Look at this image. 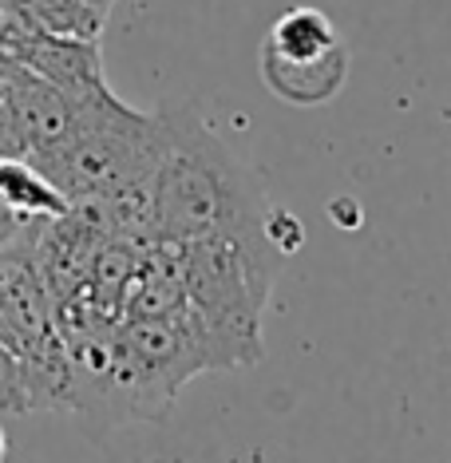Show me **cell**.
Instances as JSON below:
<instances>
[{"instance_id":"6da1fadb","label":"cell","mask_w":451,"mask_h":463,"mask_svg":"<svg viewBox=\"0 0 451 463\" xmlns=\"http://www.w3.org/2000/svg\"><path fill=\"white\" fill-rule=\"evenodd\" d=\"M266 186L238 151L186 108H166V151L155 171V234L206 238L266 230Z\"/></svg>"},{"instance_id":"7a4b0ae2","label":"cell","mask_w":451,"mask_h":463,"mask_svg":"<svg viewBox=\"0 0 451 463\" xmlns=\"http://www.w3.org/2000/svg\"><path fill=\"white\" fill-rule=\"evenodd\" d=\"M186 305L202 329L214 368H254L266 356L261 317L277 281L281 250L266 230L183 241Z\"/></svg>"},{"instance_id":"3957f363","label":"cell","mask_w":451,"mask_h":463,"mask_svg":"<svg viewBox=\"0 0 451 463\" xmlns=\"http://www.w3.org/2000/svg\"><path fill=\"white\" fill-rule=\"evenodd\" d=\"M163 151L166 111L131 108L108 83L83 96L71 131L48 155H40L36 166L64 191L68 203H80V198H108L123 186L155 178Z\"/></svg>"},{"instance_id":"277c9868","label":"cell","mask_w":451,"mask_h":463,"mask_svg":"<svg viewBox=\"0 0 451 463\" xmlns=\"http://www.w3.org/2000/svg\"><path fill=\"white\" fill-rule=\"evenodd\" d=\"M349 80V48L344 40L321 52H274L261 44V83L289 108H321L337 99Z\"/></svg>"},{"instance_id":"5b68a950","label":"cell","mask_w":451,"mask_h":463,"mask_svg":"<svg viewBox=\"0 0 451 463\" xmlns=\"http://www.w3.org/2000/svg\"><path fill=\"white\" fill-rule=\"evenodd\" d=\"M13 64L44 76L48 83L64 88L68 96H91V91L108 88L99 40L60 36V33H48V28H36L28 36V44L13 56Z\"/></svg>"},{"instance_id":"8992f818","label":"cell","mask_w":451,"mask_h":463,"mask_svg":"<svg viewBox=\"0 0 451 463\" xmlns=\"http://www.w3.org/2000/svg\"><path fill=\"white\" fill-rule=\"evenodd\" d=\"M0 206L28 222V218H60L68 210V198L36 163L0 155Z\"/></svg>"},{"instance_id":"52a82bcc","label":"cell","mask_w":451,"mask_h":463,"mask_svg":"<svg viewBox=\"0 0 451 463\" xmlns=\"http://www.w3.org/2000/svg\"><path fill=\"white\" fill-rule=\"evenodd\" d=\"M16 5L48 33L99 40L111 20L115 0H16Z\"/></svg>"},{"instance_id":"ba28073f","label":"cell","mask_w":451,"mask_h":463,"mask_svg":"<svg viewBox=\"0 0 451 463\" xmlns=\"http://www.w3.org/2000/svg\"><path fill=\"white\" fill-rule=\"evenodd\" d=\"M33 412V396L24 381V361L13 345L0 341V416H24Z\"/></svg>"},{"instance_id":"9c48e42d","label":"cell","mask_w":451,"mask_h":463,"mask_svg":"<svg viewBox=\"0 0 451 463\" xmlns=\"http://www.w3.org/2000/svg\"><path fill=\"white\" fill-rule=\"evenodd\" d=\"M36 20L16 5V0H0V60H13L20 48L28 44V36L36 33Z\"/></svg>"},{"instance_id":"30bf717a","label":"cell","mask_w":451,"mask_h":463,"mask_svg":"<svg viewBox=\"0 0 451 463\" xmlns=\"http://www.w3.org/2000/svg\"><path fill=\"white\" fill-rule=\"evenodd\" d=\"M16 222H20V218H13V214H8L5 206H0V238H5V234H8V230H13Z\"/></svg>"},{"instance_id":"8fae6325","label":"cell","mask_w":451,"mask_h":463,"mask_svg":"<svg viewBox=\"0 0 451 463\" xmlns=\"http://www.w3.org/2000/svg\"><path fill=\"white\" fill-rule=\"evenodd\" d=\"M8 99V60H0V103Z\"/></svg>"},{"instance_id":"7c38bea8","label":"cell","mask_w":451,"mask_h":463,"mask_svg":"<svg viewBox=\"0 0 451 463\" xmlns=\"http://www.w3.org/2000/svg\"><path fill=\"white\" fill-rule=\"evenodd\" d=\"M8 456V436H5V428H0V459Z\"/></svg>"}]
</instances>
